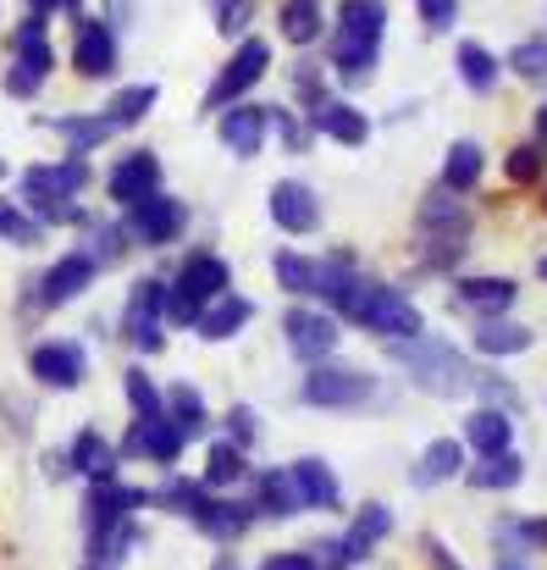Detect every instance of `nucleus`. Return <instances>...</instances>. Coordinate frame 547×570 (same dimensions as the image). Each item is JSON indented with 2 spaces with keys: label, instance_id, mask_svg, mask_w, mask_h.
Segmentation results:
<instances>
[{
  "label": "nucleus",
  "instance_id": "f257e3e1",
  "mask_svg": "<svg viewBox=\"0 0 547 570\" xmlns=\"http://www.w3.org/2000/svg\"><path fill=\"white\" fill-rule=\"evenodd\" d=\"M392 361L431 399H459L465 387H476V372L465 366V355L448 338H426V333L420 338H404V344H392Z\"/></svg>",
  "mask_w": 547,
  "mask_h": 570
},
{
  "label": "nucleus",
  "instance_id": "f03ea898",
  "mask_svg": "<svg viewBox=\"0 0 547 570\" xmlns=\"http://www.w3.org/2000/svg\"><path fill=\"white\" fill-rule=\"evenodd\" d=\"M381 33H387V6L381 0H344L338 28H332V67L344 78H365L381 56Z\"/></svg>",
  "mask_w": 547,
  "mask_h": 570
},
{
  "label": "nucleus",
  "instance_id": "7ed1b4c3",
  "mask_svg": "<svg viewBox=\"0 0 547 570\" xmlns=\"http://www.w3.org/2000/svg\"><path fill=\"white\" fill-rule=\"evenodd\" d=\"M470 205L459 199V194L437 189L420 199V216H415V233H420V255L431 261V266H454L459 255H465V244H470Z\"/></svg>",
  "mask_w": 547,
  "mask_h": 570
},
{
  "label": "nucleus",
  "instance_id": "20e7f679",
  "mask_svg": "<svg viewBox=\"0 0 547 570\" xmlns=\"http://www.w3.org/2000/svg\"><path fill=\"white\" fill-rule=\"evenodd\" d=\"M161 504L178 510V515H188V521H199V532H210V538H221V543L243 538L249 521H255L249 504H238V499H216L205 482H172V488L161 493Z\"/></svg>",
  "mask_w": 547,
  "mask_h": 570
},
{
  "label": "nucleus",
  "instance_id": "39448f33",
  "mask_svg": "<svg viewBox=\"0 0 547 570\" xmlns=\"http://www.w3.org/2000/svg\"><path fill=\"white\" fill-rule=\"evenodd\" d=\"M83 184H89L83 156L56 161V167H28V173H22V199H28V210H33L39 222H78L72 194L83 189Z\"/></svg>",
  "mask_w": 547,
  "mask_h": 570
},
{
  "label": "nucleus",
  "instance_id": "423d86ee",
  "mask_svg": "<svg viewBox=\"0 0 547 570\" xmlns=\"http://www.w3.org/2000/svg\"><path fill=\"white\" fill-rule=\"evenodd\" d=\"M349 322H360L365 333H376V338H387V344L420 338V311H415L392 283H365V294H360V305H355Z\"/></svg>",
  "mask_w": 547,
  "mask_h": 570
},
{
  "label": "nucleus",
  "instance_id": "0eeeda50",
  "mask_svg": "<svg viewBox=\"0 0 547 570\" xmlns=\"http://www.w3.org/2000/svg\"><path fill=\"white\" fill-rule=\"evenodd\" d=\"M370 399H376V377L360 366H344V361H321L305 377V404H316V410H360Z\"/></svg>",
  "mask_w": 547,
  "mask_h": 570
},
{
  "label": "nucleus",
  "instance_id": "6e6552de",
  "mask_svg": "<svg viewBox=\"0 0 547 570\" xmlns=\"http://www.w3.org/2000/svg\"><path fill=\"white\" fill-rule=\"evenodd\" d=\"M161 322H167V283L161 277H139L133 294H128V311H122V333L133 350H161Z\"/></svg>",
  "mask_w": 547,
  "mask_h": 570
},
{
  "label": "nucleus",
  "instance_id": "1a4fd4ad",
  "mask_svg": "<svg viewBox=\"0 0 547 570\" xmlns=\"http://www.w3.org/2000/svg\"><path fill=\"white\" fill-rule=\"evenodd\" d=\"M266 61H271V50H266L260 39H243V45L232 50V61L221 67V78L205 89V106H227V111L243 106V95L266 78Z\"/></svg>",
  "mask_w": 547,
  "mask_h": 570
},
{
  "label": "nucleus",
  "instance_id": "9d476101",
  "mask_svg": "<svg viewBox=\"0 0 547 570\" xmlns=\"http://www.w3.org/2000/svg\"><path fill=\"white\" fill-rule=\"evenodd\" d=\"M282 338H288V350L299 355V361H310V366H321L332 350H338V316L332 311H310V305H294L288 316H282Z\"/></svg>",
  "mask_w": 547,
  "mask_h": 570
},
{
  "label": "nucleus",
  "instance_id": "9b49d317",
  "mask_svg": "<svg viewBox=\"0 0 547 570\" xmlns=\"http://www.w3.org/2000/svg\"><path fill=\"white\" fill-rule=\"evenodd\" d=\"M182 227H188V210H182L172 194H150V199L128 205V233L145 238V244H172Z\"/></svg>",
  "mask_w": 547,
  "mask_h": 570
},
{
  "label": "nucleus",
  "instance_id": "f8f14e48",
  "mask_svg": "<svg viewBox=\"0 0 547 570\" xmlns=\"http://www.w3.org/2000/svg\"><path fill=\"white\" fill-rule=\"evenodd\" d=\"M106 189H111L117 205H139V199L161 194V161H156L150 150H133V156H122V161L111 167Z\"/></svg>",
  "mask_w": 547,
  "mask_h": 570
},
{
  "label": "nucleus",
  "instance_id": "ddd939ff",
  "mask_svg": "<svg viewBox=\"0 0 547 570\" xmlns=\"http://www.w3.org/2000/svg\"><path fill=\"white\" fill-rule=\"evenodd\" d=\"M365 283H370V277H360V272H355L344 255H332V261H316V294L327 299V311H332V316H355Z\"/></svg>",
  "mask_w": 547,
  "mask_h": 570
},
{
  "label": "nucleus",
  "instance_id": "4468645a",
  "mask_svg": "<svg viewBox=\"0 0 547 570\" xmlns=\"http://www.w3.org/2000/svg\"><path fill=\"white\" fill-rule=\"evenodd\" d=\"M89 283H95V261H89L83 249H72V255H61V261L39 277V305H67V299H78Z\"/></svg>",
  "mask_w": 547,
  "mask_h": 570
},
{
  "label": "nucleus",
  "instance_id": "2eb2a0df",
  "mask_svg": "<svg viewBox=\"0 0 547 570\" xmlns=\"http://www.w3.org/2000/svg\"><path fill=\"white\" fill-rule=\"evenodd\" d=\"M266 205H271V222H277L282 233H316V227H321V205H316V194L305 189V184H288V178H282Z\"/></svg>",
  "mask_w": 547,
  "mask_h": 570
},
{
  "label": "nucleus",
  "instance_id": "dca6fc26",
  "mask_svg": "<svg viewBox=\"0 0 547 570\" xmlns=\"http://www.w3.org/2000/svg\"><path fill=\"white\" fill-rule=\"evenodd\" d=\"M182 438L178 426L161 415V421H133V432H128V443L117 449V454H139V460H156V465H172L182 454Z\"/></svg>",
  "mask_w": 547,
  "mask_h": 570
},
{
  "label": "nucleus",
  "instance_id": "f3484780",
  "mask_svg": "<svg viewBox=\"0 0 547 570\" xmlns=\"http://www.w3.org/2000/svg\"><path fill=\"white\" fill-rule=\"evenodd\" d=\"M139 504H150L145 488H128V482H95V488H89V532H106L111 521H128Z\"/></svg>",
  "mask_w": 547,
  "mask_h": 570
},
{
  "label": "nucleus",
  "instance_id": "a211bd4d",
  "mask_svg": "<svg viewBox=\"0 0 547 570\" xmlns=\"http://www.w3.org/2000/svg\"><path fill=\"white\" fill-rule=\"evenodd\" d=\"M310 134H327V139H338V145H365V139H370V117H365L360 106L327 95V100L310 111Z\"/></svg>",
  "mask_w": 547,
  "mask_h": 570
},
{
  "label": "nucleus",
  "instance_id": "6ab92c4d",
  "mask_svg": "<svg viewBox=\"0 0 547 570\" xmlns=\"http://www.w3.org/2000/svg\"><path fill=\"white\" fill-rule=\"evenodd\" d=\"M72 61H78V72L83 78H106V72H117V33L106 28V22H78V45H72Z\"/></svg>",
  "mask_w": 547,
  "mask_h": 570
},
{
  "label": "nucleus",
  "instance_id": "aec40b11",
  "mask_svg": "<svg viewBox=\"0 0 547 570\" xmlns=\"http://www.w3.org/2000/svg\"><path fill=\"white\" fill-rule=\"evenodd\" d=\"M515 294H520L515 277H459V283H454V299L470 305V311H481V322H487V316H504V311L515 305Z\"/></svg>",
  "mask_w": 547,
  "mask_h": 570
},
{
  "label": "nucleus",
  "instance_id": "412c9836",
  "mask_svg": "<svg viewBox=\"0 0 547 570\" xmlns=\"http://www.w3.org/2000/svg\"><path fill=\"white\" fill-rule=\"evenodd\" d=\"M28 372L44 382V387H78L83 382V350L78 344H39Z\"/></svg>",
  "mask_w": 547,
  "mask_h": 570
},
{
  "label": "nucleus",
  "instance_id": "4be33fe9",
  "mask_svg": "<svg viewBox=\"0 0 547 570\" xmlns=\"http://www.w3.org/2000/svg\"><path fill=\"white\" fill-rule=\"evenodd\" d=\"M117 449L100 438V432H78L72 438V449H67V471H83V476H95V482H117Z\"/></svg>",
  "mask_w": 547,
  "mask_h": 570
},
{
  "label": "nucleus",
  "instance_id": "5701e85b",
  "mask_svg": "<svg viewBox=\"0 0 547 570\" xmlns=\"http://www.w3.org/2000/svg\"><path fill=\"white\" fill-rule=\"evenodd\" d=\"M294 488H299V504L305 510H338V476L316 460V454H305V460H294Z\"/></svg>",
  "mask_w": 547,
  "mask_h": 570
},
{
  "label": "nucleus",
  "instance_id": "b1692460",
  "mask_svg": "<svg viewBox=\"0 0 547 570\" xmlns=\"http://www.w3.org/2000/svg\"><path fill=\"white\" fill-rule=\"evenodd\" d=\"M249 316H255V305H249V299H238V294H221V299H210V305L199 311L193 333H199V338H210V344H221V338H232V333H238Z\"/></svg>",
  "mask_w": 547,
  "mask_h": 570
},
{
  "label": "nucleus",
  "instance_id": "393cba45",
  "mask_svg": "<svg viewBox=\"0 0 547 570\" xmlns=\"http://www.w3.org/2000/svg\"><path fill=\"white\" fill-rule=\"evenodd\" d=\"M509 438H515V415H509V410L481 404V410L465 421V443H470L476 454H504V449H509Z\"/></svg>",
  "mask_w": 547,
  "mask_h": 570
},
{
  "label": "nucleus",
  "instance_id": "a878e982",
  "mask_svg": "<svg viewBox=\"0 0 547 570\" xmlns=\"http://www.w3.org/2000/svg\"><path fill=\"white\" fill-rule=\"evenodd\" d=\"M481 173H487V150H481L476 139L448 145V161H442V189H448V194H470L476 184H481Z\"/></svg>",
  "mask_w": 547,
  "mask_h": 570
},
{
  "label": "nucleus",
  "instance_id": "bb28decb",
  "mask_svg": "<svg viewBox=\"0 0 547 570\" xmlns=\"http://www.w3.org/2000/svg\"><path fill=\"white\" fill-rule=\"evenodd\" d=\"M387 532H392V510H387V504H365L360 515H355V527H349V538H344V560H349V566L370 560V549H376Z\"/></svg>",
  "mask_w": 547,
  "mask_h": 570
},
{
  "label": "nucleus",
  "instance_id": "cd10ccee",
  "mask_svg": "<svg viewBox=\"0 0 547 570\" xmlns=\"http://www.w3.org/2000/svg\"><path fill=\"white\" fill-rule=\"evenodd\" d=\"M260 139H266V106H232V111L221 117V145H227L232 156H255Z\"/></svg>",
  "mask_w": 547,
  "mask_h": 570
},
{
  "label": "nucleus",
  "instance_id": "c85d7f7f",
  "mask_svg": "<svg viewBox=\"0 0 547 570\" xmlns=\"http://www.w3.org/2000/svg\"><path fill=\"white\" fill-rule=\"evenodd\" d=\"M465 471V443L459 438H437L426 454H420V465L409 471V482L415 488H437V482H448V476H459Z\"/></svg>",
  "mask_w": 547,
  "mask_h": 570
},
{
  "label": "nucleus",
  "instance_id": "c756f323",
  "mask_svg": "<svg viewBox=\"0 0 547 570\" xmlns=\"http://www.w3.org/2000/svg\"><path fill=\"white\" fill-rule=\"evenodd\" d=\"M520 476H526V460H520L515 449H504V454H481V460L465 471V482L481 488V493H504V488H515Z\"/></svg>",
  "mask_w": 547,
  "mask_h": 570
},
{
  "label": "nucleus",
  "instance_id": "7c9ffc66",
  "mask_svg": "<svg viewBox=\"0 0 547 570\" xmlns=\"http://www.w3.org/2000/svg\"><path fill=\"white\" fill-rule=\"evenodd\" d=\"M531 344H537V333L520 327V322H504V316H487V322L476 327V350H481V355H526Z\"/></svg>",
  "mask_w": 547,
  "mask_h": 570
},
{
  "label": "nucleus",
  "instance_id": "2f4dec72",
  "mask_svg": "<svg viewBox=\"0 0 547 570\" xmlns=\"http://www.w3.org/2000/svg\"><path fill=\"white\" fill-rule=\"evenodd\" d=\"M17 67H28L33 78H44L56 67V50L44 39V17H22V28H17Z\"/></svg>",
  "mask_w": 547,
  "mask_h": 570
},
{
  "label": "nucleus",
  "instance_id": "473e14b6",
  "mask_svg": "<svg viewBox=\"0 0 547 570\" xmlns=\"http://www.w3.org/2000/svg\"><path fill=\"white\" fill-rule=\"evenodd\" d=\"M161 100V89L156 83H128V89H117L111 95V106H106V122L111 128H133V122H145V111Z\"/></svg>",
  "mask_w": 547,
  "mask_h": 570
},
{
  "label": "nucleus",
  "instance_id": "72a5a7b5",
  "mask_svg": "<svg viewBox=\"0 0 547 570\" xmlns=\"http://www.w3.org/2000/svg\"><path fill=\"white\" fill-rule=\"evenodd\" d=\"M454 61H459V78H465V89H476V95H487V89L498 83V56H493L487 45H476V39H465Z\"/></svg>",
  "mask_w": 547,
  "mask_h": 570
},
{
  "label": "nucleus",
  "instance_id": "f704fd0d",
  "mask_svg": "<svg viewBox=\"0 0 547 570\" xmlns=\"http://www.w3.org/2000/svg\"><path fill=\"white\" fill-rule=\"evenodd\" d=\"M50 128H56V134H61V139H67L72 150H78V156H83V150H100V145H106V139L117 134V128H111L106 117H56Z\"/></svg>",
  "mask_w": 547,
  "mask_h": 570
},
{
  "label": "nucleus",
  "instance_id": "c9c22d12",
  "mask_svg": "<svg viewBox=\"0 0 547 570\" xmlns=\"http://www.w3.org/2000/svg\"><path fill=\"white\" fill-rule=\"evenodd\" d=\"M255 504H260L266 515H294V510H305V504H299V488H294V476H288V471H266V476H260Z\"/></svg>",
  "mask_w": 547,
  "mask_h": 570
},
{
  "label": "nucleus",
  "instance_id": "e433bc0d",
  "mask_svg": "<svg viewBox=\"0 0 547 570\" xmlns=\"http://www.w3.org/2000/svg\"><path fill=\"white\" fill-rule=\"evenodd\" d=\"M282 39L288 45H310L316 33H321V6L316 0H282Z\"/></svg>",
  "mask_w": 547,
  "mask_h": 570
},
{
  "label": "nucleus",
  "instance_id": "4c0bfd02",
  "mask_svg": "<svg viewBox=\"0 0 547 570\" xmlns=\"http://www.w3.org/2000/svg\"><path fill=\"white\" fill-rule=\"evenodd\" d=\"M122 387H128V404H133V421H161V415H167V393H161V387L150 382V372H139V366H133Z\"/></svg>",
  "mask_w": 547,
  "mask_h": 570
},
{
  "label": "nucleus",
  "instance_id": "58836bf2",
  "mask_svg": "<svg viewBox=\"0 0 547 570\" xmlns=\"http://www.w3.org/2000/svg\"><path fill=\"white\" fill-rule=\"evenodd\" d=\"M167 421L178 426L182 438H193V432H205V399L188 387V382H178L172 393H167Z\"/></svg>",
  "mask_w": 547,
  "mask_h": 570
},
{
  "label": "nucleus",
  "instance_id": "ea45409f",
  "mask_svg": "<svg viewBox=\"0 0 547 570\" xmlns=\"http://www.w3.org/2000/svg\"><path fill=\"white\" fill-rule=\"evenodd\" d=\"M243 471H249L243 449H238V443H216V449H210V460H205V488H227V482H243Z\"/></svg>",
  "mask_w": 547,
  "mask_h": 570
},
{
  "label": "nucleus",
  "instance_id": "a19ab883",
  "mask_svg": "<svg viewBox=\"0 0 547 570\" xmlns=\"http://www.w3.org/2000/svg\"><path fill=\"white\" fill-rule=\"evenodd\" d=\"M271 272H277V283H282L288 294H316V261H305V255L282 249V255L271 261Z\"/></svg>",
  "mask_w": 547,
  "mask_h": 570
},
{
  "label": "nucleus",
  "instance_id": "79ce46f5",
  "mask_svg": "<svg viewBox=\"0 0 547 570\" xmlns=\"http://www.w3.org/2000/svg\"><path fill=\"white\" fill-rule=\"evenodd\" d=\"M0 238L28 249V244H39V238H44V222H39L33 210H17V205H6V199H0Z\"/></svg>",
  "mask_w": 547,
  "mask_h": 570
},
{
  "label": "nucleus",
  "instance_id": "37998d69",
  "mask_svg": "<svg viewBox=\"0 0 547 570\" xmlns=\"http://www.w3.org/2000/svg\"><path fill=\"white\" fill-rule=\"evenodd\" d=\"M504 173H509V184H537L547 173V145H515L509 150V161H504Z\"/></svg>",
  "mask_w": 547,
  "mask_h": 570
},
{
  "label": "nucleus",
  "instance_id": "c03bdc74",
  "mask_svg": "<svg viewBox=\"0 0 547 570\" xmlns=\"http://www.w3.org/2000/svg\"><path fill=\"white\" fill-rule=\"evenodd\" d=\"M509 67H515L520 78H547V39H520V45L509 50Z\"/></svg>",
  "mask_w": 547,
  "mask_h": 570
},
{
  "label": "nucleus",
  "instance_id": "a18cd8bd",
  "mask_svg": "<svg viewBox=\"0 0 547 570\" xmlns=\"http://www.w3.org/2000/svg\"><path fill=\"white\" fill-rule=\"evenodd\" d=\"M216 6V28L227 33V39H243V28H249V11H255V0H210Z\"/></svg>",
  "mask_w": 547,
  "mask_h": 570
},
{
  "label": "nucleus",
  "instance_id": "49530a36",
  "mask_svg": "<svg viewBox=\"0 0 547 570\" xmlns=\"http://www.w3.org/2000/svg\"><path fill=\"white\" fill-rule=\"evenodd\" d=\"M498 538L504 549H547V521H509Z\"/></svg>",
  "mask_w": 547,
  "mask_h": 570
},
{
  "label": "nucleus",
  "instance_id": "de8ad7c7",
  "mask_svg": "<svg viewBox=\"0 0 547 570\" xmlns=\"http://www.w3.org/2000/svg\"><path fill=\"white\" fill-rule=\"evenodd\" d=\"M277 134H282V145H288V150H305V145H310V122H299L288 106L277 111Z\"/></svg>",
  "mask_w": 547,
  "mask_h": 570
},
{
  "label": "nucleus",
  "instance_id": "09e8293b",
  "mask_svg": "<svg viewBox=\"0 0 547 570\" xmlns=\"http://www.w3.org/2000/svg\"><path fill=\"white\" fill-rule=\"evenodd\" d=\"M420 17H426V28H431V33H442V28H454L459 0H420Z\"/></svg>",
  "mask_w": 547,
  "mask_h": 570
},
{
  "label": "nucleus",
  "instance_id": "8fccbe9b",
  "mask_svg": "<svg viewBox=\"0 0 547 570\" xmlns=\"http://www.w3.org/2000/svg\"><path fill=\"white\" fill-rule=\"evenodd\" d=\"M122 238H128V227H100V233H95V255H89V261H117V255H122Z\"/></svg>",
  "mask_w": 547,
  "mask_h": 570
},
{
  "label": "nucleus",
  "instance_id": "3c124183",
  "mask_svg": "<svg viewBox=\"0 0 547 570\" xmlns=\"http://www.w3.org/2000/svg\"><path fill=\"white\" fill-rule=\"evenodd\" d=\"M260 570H316V554L310 549H294V554H271Z\"/></svg>",
  "mask_w": 547,
  "mask_h": 570
},
{
  "label": "nucleus",
  "instance_id": "603ef678",
  "mask_svg": "<svg viewBox=\"0 0 547 570\" xmlns=\"http://www.w3.org/2000/svg\"><path fill=\"white\" fill-rule=\"evenodd\" d=\"M481 387H487V393H493V399H504V404H509V410H520V393H515V387H509V382H498V377H481Z\"/></svg>",
  "mask_w": 547,
  "mask_h": 570
},
{
  "label": "nucleus",
  "instance_id": "864d4df0",
  "mask_svg": "<svg viewBox=\"0 0 547 570\" xmlns=\"http://www.w3.org/2000/svg\"><path fill=\"white\" fill-rule=\"evenodd\" d=\"M227 421H232V438H238V443H249V438H255V421H249V410H243V404H238Z\"/></svg>",
  "mask_w": 547,
  "mask_h": 570
},
{
  "label": "nucleus",
  "instance_id": "5fc2aeb1",
  "mask_svg": "<svg viewBox=\"0 0 547 570\" xmlns=\"http://www.w3.org/2000/svg\"><path fill=\"white\" fill-rule=\"evenodd\" d=\"M50 11H78V0H28V17H50Z\"/></svg>",
  "mask_w": 547,
  "mask_h": 570
},
{
  "label": "nucleus",
  "instance_id": "6e6d98bb",
  "mask_svg": "<svg viewBox=\"0 0 547 570\" xmlns=\"http://www.w3.org/2000/svg\"><path fill=\"white\" fill-rule=\"evenodd\" d=\"M426 554H431V566H437V570H459V566H454V554H448V549H442L437 538L426 543Z\"/></svg>",
  "mask_w": 547,
  "mask_h": 570
},
{
  "label": "nucleus",
  "instance_id": "4d7b16f0",
  "mask_svg": "<svg viewBox=\"0 0 547 570\" xmlns=\"http://www.w3.org/2000/svg\"><path fill=\"white\" fill-rule=\"evenodd\" d=\"M498 570H526V560H520V549H498Z\"/></svg>",
  "mask_w": 547,
  "mask_h": 570
},
{
  "label": "nucleus",
  "instance_id": "13d9d810",
  "mask_svg": "<svg viewBox=\"0 0 547 570\" xmlns=\"http://www.w3.org/2000/svg\"><path fill=\"white\" fill-rule=\"evenodd\" d=\"M537 145H547V106H537Z\"/></svg>",
  "mask_w": 547,
  "mask_h": 570
},
{
  "label": "nucleus",
  "instance_id": "bf43d9fd",
  "mask_svg": "<svg viewBox=\"0 0 547 570\" xmlns=\"http://www.w3.org/2000/svg\"><path fill=\"white\" fill-rule=\"evenodd\" d=\"M537 272H543V283H547V255H543V266H537Z\"/></svg>",
  "mask_w": 547,
  "mask_h": 570
},
{
  "label": "nucleus",
  "instance_id": "052dcab7",
  "mask_svg": "<svg viewBox=\"0 0 547 570\" xmlns=\"http://www.w3.org/2000/svg\"><path fill=\"white\" fill-rule=\"evenodd\" d=\"M0 178H6V167H0Z\"/></svg>",
  "mask_w": 547,
  "mask_h": 570
},
{
  "label": "nucleus",
  "instance_id": "680f3d73",
  "mask_svg": "<svg viewBox=\"0 0 547 570\" xmlns=\"http://www.w3.org/2000/svg\"><path fill=\"white\" fill-rule=\"evenodd\" d=\"M89 570H95V566H89Z\"/></svg>",
  "mask_w": 547,
  "mask_h": 570
}]
</instances>
